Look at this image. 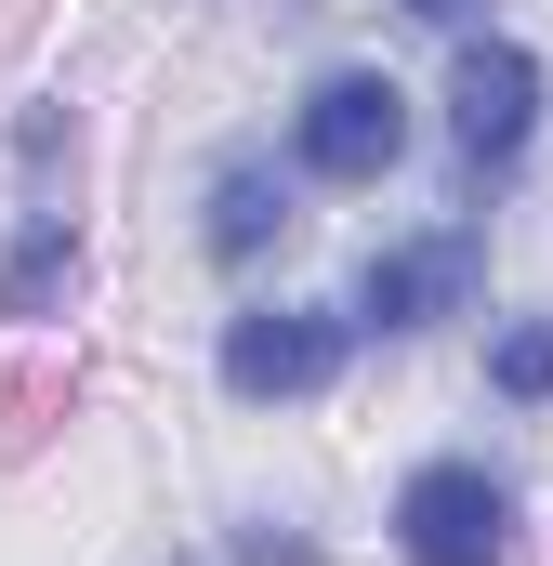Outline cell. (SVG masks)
<instances>
[{
	"mask_svg": "<svg viewBox=\"0 0 553 566\" xmlns=\"http://www.w3.org/2000/svg\"><path fill=\"white\" fill-rule=\"evenodd\" d=\"M290 158H303L316 185H383V171L409 158V93H396L383 66H330V80L303 93V119H290Z\"/></svg>",
	"mask_w": 553,
	"mask_h": 566,
	"instance_id": "cell-1",
	"label": "cell"
},
{
	"mask_svg": "<svg viewBox=\"0 0 553 566\" xmlns=\"http://www.w3.org/2000/svg\"><path fill=\"white\" fill-rule=\"evenodd\" d=\"M448 145H461V171L474 185H501L528 145H541V53L528 40H461V80H448Z\"/></svg>",
	"mask_w": 553,
	"mask_h": 566,
	"instance_id": "cell-2",
	"label": "cell"
},
{
	"mask_svg": "<svg viewBox=\"0 0 553 566\" xmlns=\"http://www.w3.org/2000/svg\"><path fill=\"white\" fill-rule=\"evenodd\" d=\"M396 554L409 566H501L514 554V501L488 461H421L396 488Z\"/></svg>",
	"mask_w": 553,
	"mask_h": 566,
	"instance_id": "cell-3",
	"label": "cell"
},
{
	"mask_svg": "<svg viewBox=\"0 0 553 566\" xmlns=\"http://www.w3.org/2000/svg\"><path fill=\"white\" fill-rule=\"evenodd\" d=\"M343 369V316H316V303H264V316H225V396H316Z\"/></svg>",
	"mask_w": 553,
	"mask_h": 566,
	"instance_id": "cell-4",
	"label": "cell"
},
{
	"mask_svg": "<svg viewBox=\"0 0 553 566\" xmlns=\"http://www.w3.org/2000/svg\"><path fill=\"white\" fill-rule=\"evenodd\" d=\"M474 224H435V238H409V251H369L356 264V329H435L461 290H474Z\"/></svg>",
	"mask_w": 553,
	"mask_h": 566,
	"instance_id": "cell-5",
	"label": "cell"
},
{
	"mask_svg": "<svg viewBox=\"0 0 553 566\" xmlns=\"http://www.w3.org/2000/svg\"><path fill=\"white\" fill-rule=\"evenodd\" d=\"M66 290H80V224L66 211H27L13 251H0V316L40 329V316H66Z\"/></svg>",
	"mask_w": 553,
	"mask_h": 566,
	"instance_id": "cell-6",
	"label": "cell"
},
{
	"mask_svg": "<svg viewBox=\"0 0 553 566\" xmlns=\"http://www.w3.org/2000/svg\"><path fill=\"white\" fill-rule=\"evenodd\" d=\"M276 238H290V185H276L264 158H225V171H211V251L251 264V251H276Z\"/></svg>",
	"mask_w": 553,
	"mask_h": 566,
	"instance_id": "cell-7",
	"label": "cell"
},
{
	"mask_svg": "<svg viewBox=\"0 0 553 566\" xmlns=\"http://www.w3.org/2000/svg\"><path fill=\"white\" fill-rule=\"evenodd\" d=\"M488 382H501L514 409H541V396H553V316H528V329L488 343Z\"/></svg>",
	"mask_w": 553,
	"mask_h": 566,
	"instance_id": "cell-8",
	"label": "cell"
},
{
	"mask_svg": "<svg viewBox=\"0 0 553 566\" xmlns=\"http://www.w3.org/2000/svg\"><path fill=\"white\" fill-rule=\"evenodd\" d=\"M238 566H316V541H276V527H251V541H238Z\"/></svg>",
	"mask_w": 553,
	"mask_h": 566,
	"instance_id": "cell-9",
	"label": "cell"
},
{
	"mask_svg": "<svg viewBox=\"0 0 553 566\" xmlns=\"http://www.w3.org/2000/svg\"><path fill=\"white\" fill-rule=\"evenodd\" d=\"M396 13H421V27H474V0H396Z\"/></svg>",
	"mask_w": 553,
	"mask_h": 566,
	"instance_id": "cell-10",
	"label": "cell"
}]
</instances>
